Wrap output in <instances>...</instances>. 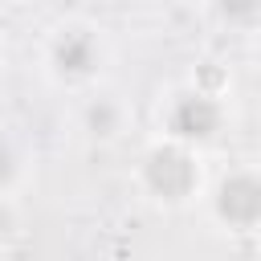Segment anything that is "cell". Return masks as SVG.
Listing matches in <instances>:
<instances>
[{
	"label": "cell",
	"instance_id": "1",
	"mask_svg": "<svg viewBox=\"0 0 261 261\" xmlns=\"http://www.w3.org/2000/svg\"><path fill=\"white\" fill-rule=\"evenodd\" d=\"M143 184L159 196V200H188L192 192H196V184H200V171H196V159L179 147V143H171V147H155L151 155H147V163H143Z\"/></svg>",
	"mask_w": 261,
	"mask_h": 261
},
{
	"label": "cell",
	"instance_id": "2",
	"mask_svg": "<svg viewBox=\"0 0 261 261\" xmlns=\"http://www.w3.org/2000/svg\"><path fill=\"white\" fill-rule=\"evenodd\" d=\"M224 122V110L212 94L204 90H188L171 102L167 110V130L179 139V143H208Z\"/></svg>",
	"mask_w": 261,
	"mask_h": 261
},
{
	"label": "cell",
	"instance_id": "3",
	"mask_svg": "<svg viewBox=\"0 0 261 261\" xmlns=\"http://www.w3.org/2000/svg\"><path fill=\"white\" fill-rule=\"evenodd\" d=\"M212 204H216V216L228 228H241V232L257 228L261 224V175H253V171L224 175L216 196H212Z\"/></svg>",
	"mask_w": 261,
	"mask_h": 261
},
{
	"label": "cell",
	"instance_id": "4",
	"mask_svg": "<svg viewBox=\"0 0 261 261\" xmlns=\"http://www.w3.org/2000/svg\"><path fill=\"white\" fill-rule=\"evenodd\" d=\"M49 61H53V69H57L61 77L82 82V77H90V73L98 69L102 45H98V37H94L90 29H61V33L53 37Z\"/></svg>",
	"mask_w": 261,
	"mask_h": 261
},
{
	"label": "cell",
	"instance_id": "5",
	"mask_svg": "<svg viewBox=\"0 0 261 261\" xmlns=\"http://www.w3.org/2000/svg\"><path fill=\"white\" fill-rule=\"evenodd\" d=\"M118 106L110 102V98H94L90 106H86V130L90 135H98V139H110L114 130H118Z\"/></svg>",
	"mask_w": 261,
	"mask_h": 261
},
{
	"label": "cell",
	"instance_id": "6",
	"mask_svg": "<svg viewBox=\"0 0 261 261\" xmlns=\"http://www.w3.org/2000/svg\"><path fill=\"white\" fill-rule=\"evenodd\" d=\"M12 175H16V155H12L8 143H0V188L12 184Z\"/></svg>",
	"mask_w": 261,
	"mask_h": 261
},
{
	"label": "cell",
	"instance_id": "7",
	"mask_svg": "<svg viewBox=\"0 0 261 261\" xmlns=\"http://www.w3.org/2000/svg\"><path fill=\"white\" fill-rule=\"evenodd\" d=\"M12 228H16V216H12V208H8V204H0V241H4V237H12Z\"/></svg>",
	"mask_w": 261,
	"mask_h": 261
}]
</instances>
